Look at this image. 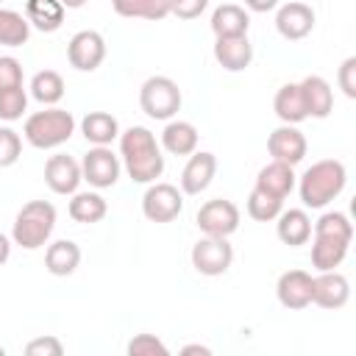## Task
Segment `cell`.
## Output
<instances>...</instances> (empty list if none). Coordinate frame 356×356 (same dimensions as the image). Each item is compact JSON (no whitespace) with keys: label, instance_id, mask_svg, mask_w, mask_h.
<instances>
[{"label":"cell","instance_id":"21","mask_svg":"<svg viewBox=\"0 0 356 356\" xmlns=\"http://www.w3.org/2000/svg\"><path fill=\"white\" fill-rule=\"evenodd\" d=\"M300 92H303L309 117L325 120L334 111V89H331V83L323 75H306L300 81Z\"/></svg>","mask_w":356,"mask_h":356},{"label":"cell","instance_id":"4","mask_svg":"<svg viewBox=\"0 0 356 356\" xmlns=\"http://www.w3.org/2000/svg\"><path fill=\"white\" fill-rule=\"evenodd\" d=\"M53 228H56V206L50 200H28L14 217L11 242L25 250H39L47 245Z\"/></svg>","mask_w":356,"mask_h":356},{"label":"cell","instance_id":"16","mask_svg":"<svg viewBox=\"0 0 356 356\" xmlns=\"http://www.w3.org/2000/svg\"><path fill=\"white\" fill-rule=\"evenodd\" d=\"M350 298V284L337 270H323L312 278V303L323 309H342Z\"/></svg>","mask_w":356,"mask_h":356},{"label":"cell","instance_id":"31","mask_svg":"<svg viewBox=\"0 0 356 356\" xmlns=\"http://www.w3.org/2000/svg\"><path fill=\"white\" fill-rule=\"evenodd\" d=\"M31 36V22L25 19V14L11 11V8H0V44L3 47H22Z\"/></svg>","mask_w":356,"mask_h":356},{"label":"cell","instance_id":"45","mask_svg":"<svg viewBox=\"0 0 356 356\" xmlns=\"http://www.w3.org/2000/svg\"><path fill=\"white\" fill-rule=\"evenodd\" d=\"M0 3H3V0H0Z\"/></svg>","mask_w":356,"mask_h":356},{"label":"cell","instance_id":"2","mask_svg":"<svg viewBox=\"0 0 356 356\" xmlns=\"http://www.w3.org/2000/svg\"><path fill=\"white\" fill-rule=\"evenodd\" d=\"M314 242H312V264L317 273L323 270H337L348 248L353 242V222L348 220L345 211H325L314 225H312Z\"/></svg>","mask_w":356,"mask_h":356},{"label":"cell","instance_id":"6","mask_svg":"<svg viewBox=\"0 0 356 356\" xmlns=\"http://www.w3.org/2000/svg\"><path fill=\"white\" fill-rule=\"evenodd\" d=\"M181 89L167 75H150L139 89V106L150 120H172L181 111Z\"/></svg>","mask_w":356,"mask_h":356},{"label":"cell","instance_id":"27","mask_svg":"<svg viewBox=\"0 0 356 356\" xmlns=\"http://www.w3.org/2000/svg\"><path fill=\"white\" fill-rule=\"evenodd\" d=\"M81 134L89 145H111L120 136V122L108 111H89L81 120Z\"/></svg>","mask_w":356,"mask_h":356},{"label":"cell","instance_id":"29","mask_svg":"<svg viewBox=\"0 0 356 356\" xmlns=\"http://www.w3.org/2000/svg\"><path fill=\"white\" fill-rule=\"evenodd\" d=\"M111 8L125 19H164L170 17V0H111Z\"/></svg>","mask_w":356,"mask_h":356},{"label":"cell","instance_id":"17","mask_svg":"<svg viewBox=\"0 0 356 356\" xmlns=\"http://www.w3.org/2000/svg\"><path fill=\"white\" fill-rule=\"evenodd\" d=\"M214 172H217V156L214 153H209V150L189 153V161L181 172V192L184 195H200L203 189H209Z\"/></svg>","mask_w":356,"mask_h":356},{"label":"cell","instance_id":"39","mask_svg":"<svg viewBox=\"0 0 356 356\" xmlns=\"http://www.w3.org/2000/svg\"><path fill=\"white\" fill-rule=\"evenodd\" d=\"M209 8V0H170V14L178 19H197Z\"/></svg>","mask_w":356,"mask_h":356},{"label":"cell","instance_id":"26","mask_svg":"<svg viewBox=\"0 0 356 356\" xmlns=\"http://www.w3.org/2000/svg\"><path fill=\"white\" fill-rule=\"evenodd\" d=\"M250 28V14L236 3H222L211 14L214 36H245Z\"/></svg>","mask_w":356,"mask_h":356},{"label":"cell","instance_id":"18","mask_svg":"<svg viewBox=\"0 0 356 356\" xmlns=\"http://www.w3.org/2000/svg\"><path fill=\"white\" fill-rule=\"evenodd\" d=\"M214 58L225 72H242L253 61V44L245 36H217L214 39Z\"/></svg>","mask_w":356,"mask_h":356},{"label":"cell","instance_id":"34","mask_svg":"<svg viewBox=\"0 0 356 356\" xmlns=\"http://www.w3.org/2000/svg\"><path fill=\"white\" fill-rule=\"evenodd\" d=\"M128 353L131 356H167L170 350L156 334H136L128 342Z\"/></svg>","mask_w":356,"mask_h":356},{"label":"cell","instance_id":"12","mask_svg":"<svg viewBox=\"0 0 356 356\" xmlns=\"http://www.w3.org/2000/svg\"><path fill=\"white\" fill-rule=\"evenodd\" d=\"M314 8L303 0H292L278 6L275 11V31L286 39V42H300L314 31Z\"/></svg>","mask_w":356,"mask_h":356},{"label":"cell","instance_id":"14","mask_svg":"<svg viewBox=\"0 0 356 356\" xmlns=\"http://www.w3.org/2000/svg\"><path fill=\"white\" fill-rule=\"evenodd\" d=\"M83 175H81V161H75L67 153H56L47 159L44 164V184L50 186V192L56 195H75L81 186Z\"/></svg>","mask_w":356,"mask_h":356},{"label":"cell","instance_id":"24","mask_svg":"<svg viewBox=\"0 0 356 356\" xmlns=\"http://www.w3.org/2000/svg\"><path fill=\"white\" fill-rule=\"evenodd\" d=\"M81 264V248L72 239H56L44 250V267L50 275H72Z\"/></svg>","mask_w":356,"mask_h":356},{"label":"cell","instance_id":"1","mask_svg":"<svg viewBox=\"0 0 356 356\" xmlns=\"http://www.w3.org/2000/svg\"><path fill=\"white\" fill-rule=\"evenodd\" d=\"M120 161L134 184H153L164 172V156L161 145L156 142V134L145 125H131L120 136Z\"/></svg>","mask_w":356,"mask_h":356},{"label":"cell","instance_id":"3","mask_svg":"<svg viewBox=\"0 0 356 356\" xmlns=\"http://www.w3.org/2000/svg\"><path fill=\"white\" fill-rule=\"evenodd\" d=\"M295 184H298V192L306 209H323L334 197L342 195L348 184V170L339 159H320Z\"/></svg>","mask_w":356,"mask_h":356},{"label":"cell","instance_id":"28","mask_svg":"<svg viewBox=\"0 0 356 356\" xmlns=\"http://www.w3.org/2000/svg\"><path fill=\"white\" fill-rule=\"evenodd\" d=\"M70 217L75 222H83V225H92V222H100L108 211V203L100 192H75L72 200H70Z\"/></svg>","mask_w":356,"mask_h":356},{"label":"cell","instance_id":"10","mask_svg":"<svg viewBox=\"0 0 356 356\" xmlns=\"http://www.w3.org/2000/svg\"><path fill=\"white\" fill-rule=\"evenodd\" d=\"M195 222L206 236H231L239 228V206L225 197L206 200L197 209Z\"/></svg>","mask_w":356,"mask_h":356},{"label":"cell","instance_id":"7","mask_svg":"<svg viewBox=\"0 0 356 356\" xmlns=\"http://www.w3.org/2000/svg\"><path fill=\"white\" fill-rule=\"evenodd\" d=\"M122 161L108 145H92L81 159V175L95 189H111L120 181Z\"/></svg>","mask_w":356,"mask_h":356},{"label":"cell","instance_id":"38","mask_svg":"<svg viewBox=\"0 0 356 356\" xmlns=\"http://www.w3.org/2000/svg\"><path fill=\"white\" fill-rule=\"evenodd\" d=\"M337 83H339V89L345 92V97H356V56H348V58L339 64Z\"/></svg>","mask_w":356,"mask_h":356},{"label":"cell","instance_id":"42","mask_svg":"<svg viewBox=\"0 0 356 356\" xmlns=\"http://www.w3.org/2000/svg\"><path fill=\"white\" fill-rule=\"evenodd\" d=\"M181 353H203V356H209V353H211V348H206V345H184V348H181Z\"/></svg>","mask_w":356,"mask_h":356},{"label":"cell","instance_id":"40","mask_svg":"<svg viewBox=\"0 0 356 356\" xmlns=\"http://www.w3.org/2000/svg\"><path fill=\"white\" fill-rule=\"evenodd\" d=\"M245 8H250L256 14H267V11L278 8V0H245Z\"/></svg>","mask_w":356,"mask_h":356},{"label":"cell","instance_id":"11","mask_svg":"<svg viewBox=\"0 0 356 356\" xmlns=\"http://www.w3.org/2000/svg\"><path fill=\"white\" fill-rule=\"evenodd\" d=\"M67 61L78 72H95L106 61V39L97 31H78L67 44Z\"/></svg>","mask_w":356,"mask_h":356},{"label":"cell","instance_id":"9","mask_svg":"<svg viewBox=\"0 0 356 356\" xmlns=\"http://www.w3.org/2000/svg\"><path fill=\"white\" fill-rule=\"evenodd\" d=\"M181 211H184V192H178V186L164 181L147 184L142 195V214L150 222H172Z\"/></svg>","mask_w":356,"mask_h":356},{"label":"cell","instance_id":"43","mask_svg":"<svg viewBox=\"0 0 356 356\" xmlns=\"http://www.w3.org/2000/svg\"><path fill=\"white\" fill-rule=\"evenodd\" d=\"M64 8H81V6H86V0H58Z\"/></svg>","mask_w":356,"mask_h":356},{"label":"cell","instance_id":"19","mask_svg":"<svg viewBox=\"0 0 356 356\" xmlns=\"http://www.w3.org/2000/svg\"><path fill=\"white\" fill-rule=\"evenodd\" d=\"M275 234L284 245L289 248H300L312 239V217L306 214V209H281L275 217Z\"/></svg>","mask_w":356,"mask_h":356},{"label":"cell","instance_id":"13","mask_svg":"<svg viewBox=\"0 0 356 356\" xmlns=\"http://www.w3.org/2000/svg\"><path fill=\"white\" fill-rule=\"evenodd\" d=\"M267 150H270V156L275 159V161H284V164H289V167H295V164H300L303 161V156H306V150H309V142H306V136L298 131V125H278L270 136H267Z\"/></svg>","mask_w":356,"mask_h":356},{"label":"cell","instance_id":"36","mask_svg":"<svg viewBox=\"0 0 356 356\" xmlns=\"http://www.w3.org/2000/svg\"><path fill=\"white\" fill-rule=\"evenodd\" d=\"M22 86V64L14 56H0V89Z\"/></svg>","mask_w":356,"mask_h":356},{"label":"cell","instance_id":"8","mask_svg":"<svg viewBox=\"0 0 356 356\" xmlns=\"http://www.w3.org/2000/svg\"><path fill=\"white\" fill-rule=\"evenodd\" d=\"M189 259H192V267L200 275L214 278V275L228 273V267L234 261V248H231L228 236H206L203 234V239H197L192 245Z\"/></svg>","mask_w":356,"mask_h":356},{"label":"cell","instance_id":"33","mask_svg":"<svg viewBox=\"0 0 356 356\" xmlns=\"http://www.w3.org/2000/svg\"><path fill=\"white\" fill-rule=\"evenodd\" d=\"M28 108V92L25 86H14V89H0V120L14 122L25 114Z\"/></svg>","mask_w":356,"mask_h":356},{"label":"cell","instance_id":"30","mask_svg":"<svg viewBox=\"0 0 356 356\" xmlns=\"http://www.w3.org/2000/svg\"><path fill=\"white\" fill-rule=\"evenodd\" d=\"M31 97L42 106H56L64 97V78L56 70H39L31 78Z\"/></svg>","mask_w":356,"mask_h":356},{"label":"cell","instance_id":"41","mask_svg":"<svg viewBox=\"0 0 356 356\" xmlns=\"http://www.w3.org/2000/svg\"><path fill=\"white\" fill-rule=\"evenodd\" d=\"M8 256H11V239L0 231V264H6V261H8Z\"/></svg>","mask_w":356,"mask_h":356},{"label":"cell","instance_id":"5","mask_svg":"<svg viewBox=\"0 0 356 356\" xmlns=\"http://www.w3.org/2000/svg\"><path fill=\"white\" fill-rule=\"evenodd\" d=\"M22 134H25L28 145H33L39 150H53V147L70 142V136L75 134V117L67 108L44 106L42 111H33L25 120Z\"/></svg>","mask_w":356,"mask_h":356},{"label":"cell","instance_id":"22","mask_svg":"<svg viewBox=\"0 0 356 356\" xmlns=\"http://www.w3.org/2000/svg\"><path fill=\"white\" fill-rule=\"evenodd\" d=\"M159 145L170 156H189L197 150V128L186 120H167Z\"/></svg>","mask_w":356,"mask_h":356},{"label":"cell","instance_id":"37","mask_svg":"<svg viewBox=\"0 0 356 356\" xmlns=\"http://www.w3.org/2000/svg\"><path fill=\"white\" fill-rule=\"evenodd\" d=\"M25 353L28 356H61L64 353V345L56 339V337H36L25 345Z\"/></svg>","mask_w":356,"mask_h":356},{"label":"cell","instance_id":"44","mask_svg":"<svg viewBox=\"0 0 356 356\" xmlns=\"http://www.w3.org/2000/svg\"><path fill=\"white\" fill-rule=\"evenodd\" d=\"M3 353H6V348H3V345H0V356H3Z\"/></svg>","mask_w":356,"mask_h":356},{"label":"cell","instance_id":"20","mask_svg":"<svg viewBox=\"0 0 356 356\" xmlns=\"http://www.w3.org/2000/svg\"><path fill=\"white\" fill-rule=\"evenodd\" d=\"M295 181H298L295 170H292L289 164L273 159L270 164H264V167L259 170V175H256V189H261V192H267V195L284 200V197L295 189Z\"/></svg>","mask_w":356,"mask_h":356},{"label":"cell","instance_id":"23","mask_svg":"<svg viewBox=\"0 0 356 356\" xmlns=\"http://www.w3.org/2000/svg\"><path fill=\"white\" fill-rule=\"evenodd\" d=\"M273 108H275V117L286 125H298L309 117L306 111V100H303V92H300V83H284L278 86L275 97H273Z\"/></svg>","mask_w":356,"mask_h":356},{"label":"cell","instance_id":"35","mask_svg":"<svg viewBox=\"0 0 356 356\" xmlns=\"http://www.w3.org/2000/svg\"><path fill=\"white\" fill-rule=\"evenodd\" d=\"M22 139L14 128H0V167H11L19 161Z\"/></svg>","mask_w":356,"mask_h":356},{"label":"cell","instance_id":"15","mask_svg":"<svg viewBox=\"0 0 356 356\" xmlns=\"http://www.w3.org/2000/svg\"><path fill=\"white\" fill-rule=\"evenodd\" d=\"M275 295L284 309H292V312L306 309L312 303V273H306V270L281 273L278 284H275Z\"/></svg>","mask_w":356,"mask_h":356},{"label":"cell","instance_id":"25","mask_svg":"<svg viewBox=\"0 0 356 356\" xmlns=\"http://www.w3.org/2000/svg\"><path fill=\"white\" fill-rule=\"evenodd\" d=\"M64 14L67 8L58 0H28L25 3V19L31 22V28L42 31V33H53L64 25Z\"/></svg>","mask_w":356,"mask_h":356},{"label":"cell","instance_id":"32","mask_svg":"<svg viewBox=\"0 0 356 356\" xmlns=\"http://www.w3.org/2000/svg\"><path fill=\"white\" fill-rule=\"evenodd\" d=\"M281 209H284V200H278V197H273V195H267V192H261V189H256V186H253V192L248 195V214H250L256 222H270V220H275Z\"/></svg>","mask_w":356,"mask_h":356}]
</instances>
